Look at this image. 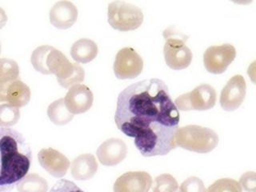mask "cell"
Returning <instances> with one entry per match:
<instances>
[{
	"label": "cell",
	"instance_id": "6da1fadb",
	"mask_svg": "<svg viewBox=\"0 0 256 192\" xmlns=\"http://www.w3.org/2000/svg\"><path fill=\"white\" fill-rule=\"evenodd\" d=\"M180 120L178 108L162 80H142L118 96L116 126L134 138V145L145 157L166 156L176 148L174 136Z\"/></svg>",
	"mask_w": 256,
	"mask_h": 192
},
{
	"label": "cell",
	"instance_id": "7a4b0ae2",
	"mask_svg": "<svg viewBox=\"0 0 256 192\" xmlns=\"http://www.w3.org/2000/svg\"><path fill=\"white\" fill-rule=\"evenodd\" d=\"M32 161V148L24 136L0 128V192H12L28 174Z\"/></svg>",
	"mask_w": 256,
	"mask_h": 192
},
{
	"label": "cell",
	"instance_id": "3957f363",
	"mask_svg": "<svg viewBox=\"0 0 256 192\" xmlns=\"http://www.w3.org/2000/svg\"><path fill=\"white\" fill-rule=\"evenodd\" d=\"M30 60L34 70L44 74H56L60 86L64 88L84 82L85 78V72L80 64H72L53 46H38L32 53Z\"/></svg>",
	"mask_w": 256,
	"mask_h": 192
},
{
	"label": "cell",
	"instance_id": "277c9868",
	"mask_svg": "<svg viewBox=\"0 0 256 192\" xmlns=\"http://www.w3.org/2000/svg\"><path fill=\"white\" fill-rule=\"evenodd\" d=\"M176 146L196 153H209L218 144V136L210 128L188 125L177 129L174 136Z\"/></svg>",
	"mask_w": 256,
	"mask_h": 192
},
{
	"label": "cell",
	"instance_id": "5b68a950",
	"mask_svg": "<svg viewBox=\"0 0 256 192\" xmlns=\"http://www.w3.org/2000/svg\"><path fill=\"white\" fill-rule=\"evenodd\" d=\"M165 38L164 52L165 62L173 70H184L192 64V50L186 45V37L174 28L166 29L164 33Z\"/></svg>",
	"mask_w": 256,
	"mask_h": 192
},
{
	"label": "cell",
	"instance_id": "8992f818",
	"mask_svg": "<svg viewBox=\"0 0 256 192\" xmlns=\"http://www.w3.org/2000/svg\"><path fill=\"white\" fill-rule=\"evenodd\" d=\"M108 22L120 32L138 29L144 22V14L138 6L124 1H114L108 6Z\"/></svg>",
	"mask_w": 256,
	"mask_h": 192
},
{
	"label": "cell",
	"instance_id": "52a82bcc",
	"mask_svg": "<svg viewBox=\"0 0 256 192\" xmlns=\"http://www.w3.org/2000/svg\"><path fill=\"white\" fill-rule=\"evenodd\" d=\"M216 92L208 84H202L194 90L182 94L174 100V105L180 110H208L216 105Z\"/></svg>",
	"mask_w": 256,
	"mask_h": 192
},
{
	"label": "cell",
	"instance_id": "ba28073f",
	"mask_svg": "<svg viewBox=\"0 0 256 192\" xmlns=\"http://www.w3.org/2000/svg\"><path fill=\"white\" fill-rule=\"evenodd\" d=\"M144 60L130 48H122L116 54L114 72L120 80H133L142 73Z\"/></svg>",
	"mask_w": 256,
	"mask_h": 192
},
{
	"label": "cell",
	"instance_id": "9c48e42d",
	"mask_svg": "<svg viewBox=\"0 0 256 192\" xmlns=\"http://www.w3.org/2000/svg\"><path fill=\"white\" fill-rule=\"evenodd\" d=\"M236 56V48L230 44L210 46L204 54V66L212 74H222L234 61Z\"/></svg>",
	"mask_w": 256,
	"mask_h": 192
},
{
	"label": "cell",
	"instance_id": "30bf717a",
	"mask_svg": "<svg viewBox=\"0 0 256 192\" xmlns=\"http://www.w3.org/2000/svg\"><path fill=\"white\" fill-rule=\"evenodd\" d=\"M246 81L240 74L234 76L224 86L220 96V105L226 112L238 109L246 96Z\"/></svg>",
	"mask_w": 256,
	"mask_h": 192
},
{
	"label": "cell",
	"instance_id": "8fae6325",
	"mask_svg": "<svg viewBox=\"0 0 256 192\" xmlns=\"http://www.w3.org/2000/svg\"><path fill=\"white\" fill-rule=\"evenodd\" d=\"M64 100L72 114H82L92 108L94 96L90 88L84 84H76L70 88Z\"/></svg>",
	"mask_w": 256,
	"mask_h": 192
},
{
	"label": "cell",
	"instance_id": "7c38bea8",
	"mask_svg": "<svg viewBox=\"0 0 256 192\" xmlns=\"http://www.w3.org/2000/svg\"><path fill=\"white\" fill-rule=\"evenodd\" d=\"M153 180L146 172H130L117 178L114 184V192H148Z\"/></svg>",
	"mask_w": 256,
	"mask_h": 192
},
{
	"label": "cell",
	"instance_id": "4fadbf2b",
	"mask_svg": "<svg viewBox=\"0 0 256 192\" xmlns=\"http://www.w3.org/2000/svg\"><path fill=\"white\" fill-rule=\"evenodd\" d=\"M40 165L52 176L62 178L70 168V161L66 156L53 148L42 149L38 152Z\"/></svg>",
	"mask_w": 256,
	"mask_h": 192
},
{
	"label": "cell",
	"instance_id": "5bb4252c",
	"mask_svg": "<svg viewBox=\"0 0 256 192\" xmlns=\"http://www.w3.org/2000/svg\"><path fill=\"white\" fill-rule=\"evenodd\" d=\"M128 148L120 138H112L100 145L97 150L100 162L104 166H116L126 158Z\"/></svg>",
	"mask_w": 256,
	"mask_h": 192
},
{
	"label": "cell",
	"instance_id": "9a60e30c",
	"mask_svg": "<svg viewBox=\"0 0 256 192\" xmlns=\"http://www.w3.org/2000/svg\"><path fill=\"white\" fill-rule=\"evenodd\" d=\"M77 18L78 10L74 4L69 1L57 2L50 9V24L60 30L72 28Z\"/></svg>",
	"mask_w": 256,
	"mask_h": 192
},
{
	"label": "cell",
	"instance_id": "2e32d148",
	"mask_svg": "<svg viewBox=\"0 0 256 192\" xmlns=\"http://www.w3.org/2000/svg\"><path fill=\"white\" fill-rule=\"evenodd\" d=\"M98 164L93 154H84L73 160L72 164V176L77 180H88L96 174Z\"/></svg>",
	"mask_w": 256,
	"mask_h": 192
},
{
	"label": "cell",
	"instance_id": "e0dca14e",
	"mask_svg": "<svg viewBox=\"0 0 256 192\" xmlns=\"http://www.w3.org/2000/svg\"><path fill=\"white\" fill-rule=\"evenodd\" d=\"M30 100V88L21 80H14L8 85L6 92V102L8 104L16 108H22L26 106Z\"/></svg>",
	"mask_w": 256,
	"mask_h": 192
},
{
	"label": "cell",
	"instance_id": "ac0fdd59",
	"mask_svg": "<svg viewBox=\"0 0 256 192\" xmlns=\"http://www.w3.org/2000/svg\"><path fill=\"white\" fill-rule=\"evenodd\" d=\"M98 52V46L94 41L81 38L73 44L70 49V56L76 62L88 64L96 58Z\"/></svg>",
	"mask_w": 256,
	"mask_h": 192
},
{
	"label": "cell",
	"instance_id": "d6986e66",
	"mask_svg": "<svg viewBox=\"0 0 256 192\" xmlns=\"http://www.w3.org/2000/svg\"><path fill=\"white\" fill-rule=\"evenodd\" d=\"M48 114L50 121L56 125H65L74 118V114H72L66 108L64 98L52 102L48 106Z\"/></svg>",
	"mask_w": 256,
	"mask_h": 192
},
{
	"label": "cell",
	"instance_id": "ffe728a7",
	"mask_svg": "<svg viewBox=\"0 0 256 192\" xmlns=\"http://www.w3.org/2000/svg\"><path fill=\"white\" fill-rule=\"evenodd\" d=\"M16 186L18 192H48V190L46 180L37 174H28Z\"/></svg>",
	"mask_w": 256,
	"mask_h": 192
},
{
	"label": "cell",
	"instance_id": "44dd1931",
	"mask_svg": "<svg viewBox=\"0 0 256 192\" xmlns=\"http://www.w3.org/2000/svg\"><path fill=\"white\" fill-rule=\"evenodd\" d=\"M20 68L14 60L0 58V84H10L18 80Z\"/></svg>",
	"mask_w": 256,
	"mask_h": 192
},
{
	"label": "cell",
	"instance_id": "7402d4cb",
	"mask_svg": "<svg viewBox=\"0 0 256 192\" xmlns=\"http://www.w3.org/2000/svg\"><path fill=\"white\" fill-rule=\"evenodd\" d=\"M20 118V109L10 104L0 105V128H9L14 126Z\"/></svg>",
	"mask_w": 256,
	"mask_h": 192
},
{
	"label": "cell",
	"instance_id": "603a6c76",
	"mask_svg": "<svg viewBox=\"0 0 256 192\" xmlns=\"http://www.w3.org/2000/svg\"><path fill=\"white\" fill-rule=\"evenodd\" d=\"M178 188L177 180L172 174H162L156 177L152 190L153 192H178Z\"/></svg>",
	"mask_w": 256,
	"mask_h": 192
},
{
	"label": "cell",
	"instance_id": "cb8c5ba5",
	"mask_svg": "<svg viewBox=\"0 0 256 192\" xmlns=\"http://www.w3.org/2000/svg\"><path fill=\"white\" fill-rule=\"evenodd\" d=\"M240 184L232 178L218 180L208 188L206 192H242Z\"/></svg>",
	"mask_w": 256,
	"mask_h": 192
},
{
	"label": "cell",
	"instance_id": "d4e9b609",
	"mask_svg": "<svg viewBox=\"0 0 256 192\" xmlns=\"http://www.w3.org/2000/svg\"><path fill=\"white\" fill-rule=\"evenodd\" d=\"M178 192H206L204 182L198 177L186 178L178 188Z\"/></svg>",
	"mask_w": 256,
	"mask_h": 192
},
{
	"label": "cell",
	"instance_id": "484cf974",
	"mask_svg": "<svg viewBox=\"0 0 256 192\" xmlns=\"http://www.w3.org/2000/svg\"><path fill=\"white\" fill-rule=\"evenodd\" d=\"M240 186L248 192H256V176L254 172H246L240 180Z\"/></svg>",
	"mask_w": 256,
	"mask_h": 192
},
{
	"label": "cell",
	"instance_id": "4316f807",
	"mask_svg": "<svg viewBox=\"0 0 256 192\" xmlns=\"http://www.w3.org/2000/svg\"><path fill=\"white\" fill-rule=\"evenodd\" d=\"M49 192H84L69 180H60L52 186Z\"/></svg>",
	"mask_w": 256,
	"mask_h": 192
},
{
	"label": "cell",
	"instance_id": "83f0119b",
	"mask_svg": "<svg viewBox=\"0 0 256 192\" xmlns=\"http://www.w3.org/2000/svg\"><path fill=\"white\" fill-rule=\"evenodd\" d=\"M6 22H8V16L6 12L2 8H0V30L4 28Z\"/></svg>",
	"mask_w": 256,
	"mask_h": 192
},
{
	"label": "cell",
	"instance_id": "f1b7e54d",
	"mask_svg": "<svg viewBox=\"0 0 256 192\" xmlns=\"http://www.w3.org/2000/svg\"><path fill=\"white\" fill-rule=\"evenodd\" d=\"M0 53H1V44H0Z\"/></svg>",
	"mask_w": 256,
	"mask_h": 192
}]
</instances>
